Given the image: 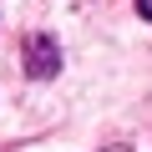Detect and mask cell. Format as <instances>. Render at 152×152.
<instances>
[{"mask_svg":"<svg viewBox=\"0 0 152 152\" xmlns=\"http://www.w3.org/2000/svg\"><path fill=\"white\" fill-rule=\"evenodd\" d=\"M137 10H142V20H152V0H137Z\"/></svg>","mask_w":152,"mask_h":152,"instance_id":"cell-2","label":"cell"},{"mask_svg":"<svg viewBox=\"0 0 152 152\" xmlns=\"http://www.w3.org/2000/svg\"><path fill=\"white\" fill-rule=\"evenodd\" d=\"M26 71L36 76V81H51V76L61 71V51L51 36H31L26 41Z\"/></svg>","mask_w":152,"mask_h":152,"instance_id":"cell-1","label":"cell"},{"mask_svg":"<svg viewBox=\"0 0 152 152\" xmlns=\"http://www.w3.org/2000/svg\"><path fill=\"white\" fill-rule=\"evenodd\" d=\"M107 152H127V147H107Z\"/></svg>","mask_w":152,"mask_h":152,"instance_id":"cell-3","label":"cell"}]
</instances>
